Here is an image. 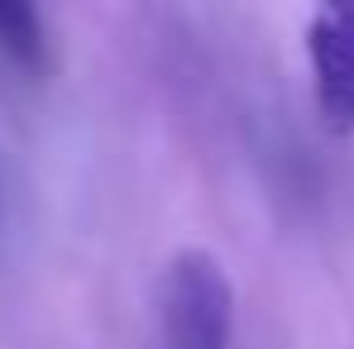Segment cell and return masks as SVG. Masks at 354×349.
<instances>
[{"label": "cell", "instance_id": "cell-1", "mask_svg": "<svg viewBox=\"0 0 354 349\" xmlns=\"http://www.w3.org/2000/svg\"><path fill=\"white\" fill-rule=\"evenodd\" d=\"M235 287L211 249H177L158 287V345L163 349H230Z\"/></svg>", "mask_w": 354, "mask_h": 349}, {"label": "cell", "instance_id": "cell-2", "mask_svg": "<svg viewBox=\"0 0 354 349\" xmlns=\"http://www.w3.org/2000/svg\"><path fill=\"white\" fill-rule=\"evenodd\" d=\"M316 111L330 134H354V0L321 5L306 24Z\"/></svg>", "mask_w": 354, "mask_h": 349}, {"label": "cell", "instance_id": "cell-3", "mask_svg": "<svg viewBox=\"0 0 354 349\" xmlns=\"http://www.w3.org/2000/svg\"><path fill=\"white\" fill-rule=\"evenodd\" d=\"M0 67L24 77V82H44L53 67V34L48 19L34 5L19 0H0Z\"/></svg>", "mask_w": 354, "mask_h": 349}]
</instances>
